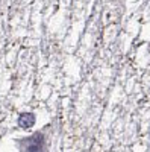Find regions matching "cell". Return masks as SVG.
Wrapping results in <instances>:
<instances>
[{"mask_svg": "<svg viewBox=\"0 0 150 152\" xmlns=\"http://www.w3.org/2000/svg\"><path fill=\"white\" fill-rule=\"evenodd\" d=\"M18 146L21 152H47L46 137L43 132H35L29 137L18 140Z\"/></svg>", "mask_w": 150, "mask_h": 152, "instance_id": "obj_1", "label": "cell"}, {"mask_svg": "<svg viewBox=\"0 0 150 152\" xmlns=\"http://www.w3.org/2000/svg\"><path fill=\"white\" fill-rule=\"evenodd\" d=\"M35 120H36V117H35V114L33 113H21L20 116H18V126L20 128H23V129H29V128H32V126L35 125Z\"/></svg>", "mask_w": 150, "mask_h": 152, "instance_id": "obj_2", "label": "cell"}]
</instances>
